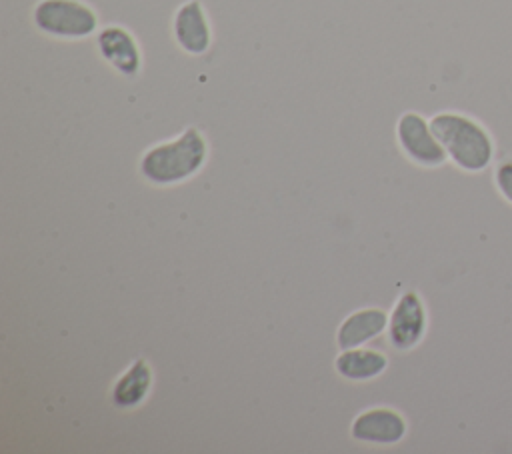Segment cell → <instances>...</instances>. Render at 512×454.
I'll use <instances>...</instances> for the list:
<instances>
[{"label": "cell", "instance_id": "obj_1", "mask_svg": "<svg viewBox=\"0 0 512 454\" xmlns=\"http://www.w3.org/2000/svg\"><path fill=\"white\" fill-rule=\"evenodd\" d=\"M208 158V142L196 126L184 128L176 138L154 144L140 158V174L156 184L170 186L194 176Z\"/></svg>", "mask_w": 512, "mask_h": 454}, {"label": "cell", "instance_id": "obj_2", "mask_svg": "<svg viewBox=\"0 0 512 454\" xmlns=\"http://www.w3.org/2000/svg\"><path fill=\"white\" fill-rule=\"evenodd\" d=\"M430 126L448 160L464 172H484L494 160V140L474 118L460 112H438Z\"/></svg>", "mask_w": 512, "mask_h": 454}, {"label": "cell", "instance_id": "obj_3", "mask_svg": "<svg viewBox=\"0 0 512 454\" xmlns=\"http://www.w3.org/2000/svg\"><path fill=\"white\" fill-rule=\"evenodd\" d=\"M32 22L38 32L60 40L88 38L98 28L94 8L82 0H38Z\"/></svg>", "mask_w": 512, "mask_h": 454}, {"label": "cell", "instance_id": "obj_4", "mask_svg": "<svg viewBox=\"0 0 512 454\" xmlns=\"http://www.w3.org/2000/svg\"><path fill=\"white\" fill-rule=\"evenodd\" d=\"M396 138L402 152L416 164L426 168L442 166L448 156L438 142L430 120L418 112H404L396 122Z\"/></svg>", "mask_w": 512, "mask_h": 454}, {"label": "cell", "instance_id": "obj_5", "mask_svg": "<svg viewBox=\"0 0 512 454\" xmlns=\"http://www.w3.org/2000/svg\"><path fill=\"white\" fill-rule=\"evenodd\" d=\"M426 328H428V314L420 294L414 290L404 292L396 300L388 316L386 330H388V340L392 348L412 350L422 342Z\"/></svg>", "mask_w": 512, "mask_h": 454}, {"label": "cell", "instance_id": "obj_6", "mask_svg": "<svg viewBox=\"0 0 512 454\" xmlns=\"http://www.w3.org/2000/svg\"><path fill=\"white\" fill-rule=\"evenodd\" d=\"M96 48L102 60L126 78L138 76L142 68V54L136 38L118 24L104 26L96 34Z\"/></svg>", "mask_w": 512, "mask_h": 454}, {"label": "cell", "instance_id": "obj_7", "mask_svg": "<svg viewBox=\"0 0 512 454\" xmlns=\"http://www.w3.org/2000/svg\"><path fill=\"white\" fill-rule=\"evenodd\" d=\"M172 34L176 44L186 54L200 56L210 48L212 30L200 0H186L176 8L172 20Z\"/></svg>", "mask_w": 512, "mask_h": 454}, {"label": "cell", "instance_id": "obj_8", "mask_svg": "<svg viewBox=\"0 0 512 454\" xmlns=\"http://www.w3.org/2000/svg\"><path fill=\"white\" fill-rule=\"evenodd\" d=\"M408 424L404 416L392 408H372L360 412L350 428V434L358 442L390 446L406 436Z\"/></svg>", "mask_w": 512, "mask_h": 454}, {"label": "cell", "instance_id": "obj_9", "mask_svg": "<svg viewBox=\"0 0 512 454\" xmlns=\"http://www.w3.org/2000/svg\"><path fill=\"white\" fill-rule=\"evenodd\" d=\"M388 326V314L380 308H362L346 316L336 332V342L340 350L358 348L364 342L382 334Z\"/></svg>", "mask_w": 512, "mask_h": 454}, {"label": "cell", "instance_id": "obj_10", "mask_svg": "<svg viewBox=\"0 0 512 454\" xmlns=\"http://www.w3.org/2000/svg\"><path fill=\"white\" fill-rule=\"evenodd\" d=\"M152 388V370L144 358L132 362V366L114 382L112 402L116 408L130 410L140 406Z\"/></svg>", "mask_w": 512, "mask_h": 454}, {"label": "cell", "instance_id": "obj_11", "mask_svg": "<svg viewBox=\"0 0 512 454\" xmlns=\"http://www.w3.org/2000/svg\"><path fill=\"white\" fill-rule=\"evenodd\" d=\"M386 366H388V358L382 352L370 350V348H348V350H342V354L334 360L336 372L342 378L354 380V382L372 380L380 376L386 370Z\"/></svg>", "mask_w": 512, "mask_h": 454}, {"label": "cell", "instance_id": "obj_12", "mask_svg": "<svg viewBox=\"0 0 512 454\" xmlns=\"http://www.w3.org/2000/svg\"><path fill=\"white\" fill-rule=\"evenodd\" d=\"M494 186L500 196L512 204V160H504L494 168Z\"/></svg>", "mask_w": 512, "mask_h": 454}]
</instances>
